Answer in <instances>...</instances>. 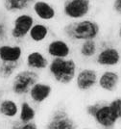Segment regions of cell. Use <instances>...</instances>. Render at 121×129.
<instances>
[{
	"label": "cell",
	"instance_id": "ac0fdd59",
	"mask_svg": "<svg viewBox=\"0 0 121 129\" xmlns=\"http://www.w3.org/2000/svg\"><path fill=\"white\" fill-rule=\"evenodd\" d=\"M19 114V105L14 98L4 97L0 99V116L8 119L16 118Z\"/></svg>",
	"mask_w": 121,
	"mask_h": 129
},
{
	"label": "cell",
	"instance_id": "7402d4cb",
	"mask_svg": "<svg viewBox=\"0 0 121 129\" xmlns=\"http://www.w3.org/2000/svg\"><path fill=\"white\" fill-rule=\"evenodd\" d=\"M10 29L11 21L8 14L0 8V43H3L10 39Z\"/></svg>",
	"mask_w": 121,
	"mask_h": 129
},
{
	"label": "cell",
	"instance_id": "484cf974",
	"mask_svg": "<svg viewBox=\"0 0 121 129\" xmlns=\"http://www.w3.org/2000/svg\"><path fill=\"white\" fill-rule=\"evenodd\" d=\"M112 10L116 15L121 16V0H113L112 1Z\"/></svg>",
	"mask_w": 121,
	"mask_h": 129
},
{
	"label": "cell",
	"instance_id": "603a6c76",
	"mask_svg": "<svg viewBox=\"0 0 121 129\" xmlns=\"http://www.w3.org/2000/svg\"><path fill=\"white\" fill-rule=\"evenodd\" d=\"M9 129H38V126L34 120L29 122H23L19 119H16L11 123Z\"/></svg>",
	"mask_w": 121,
	"mask_h": 129
},
{
	"label": "cell",
	"instance_id": "277c9868",
	"mask_svg": "<svg viewBox=\"0 0 121 129\" xmlns=\"http://www.w3.org/2000/svg\"><path fill=\"white\" fill-rule=\"evenodd\" d=\"M35 22V16L28 12L15 15L11 20L10 38L16 42H21L25 40Z\"/></svg>",
	"mask_w": 121,
	"mask_h": 129
},
{
	"label": "cell",
	"instance_id": "44dd1931",
	"mask_svg": "<svg viewBox=\"0 0 121 129\" xmlns=\"http://www.w3.org/2000/svg\"><path fill=\"white\" fill-rule=\"evenodd\" d=\"M37 116L36 109L33 107L31 103L27 100H23L19 105V114L18 119L23 122H29L35 120Z\"/></svg>",
	"mask_w": 121,
	"mask_h": 129
},
{
	"label": "cell",
	"instance_id": "83f0119b",
	"mask_svg": "<svg viewBox=\"0 0 121 129\" xmlns=\"http://www.w3.org/2000/svg\"><path fill=\"white\" fill-rule=\"evenodd\" d=\"M83 129H90V128H83Z\"/></svg>",
	"mask_w": 121,
	"mask_h": 129
},
{
	"label": "cell",
	"instance_id": "4316f807",
	"mask_svg": "<svg viewBox=\"0 0 121 129\" xmlns=\"http://www.w3.org/2000/svg\"><path fill=\"white\" fill-rule=\"evenodd\" d=\"M118 37L121 39V26L119 27V29H118Z\"/></svg>",
	"mask_w": 121,
	"mask_h": 129
},
{
	"label": "cell",
	"instance_id": "8fae6325",
	"mask_svg": "<svg viewBox=\"0 0 121 129\" xmlns=\"http://www.w3.org/2000/svg\"><path fill=\"white\" fill-rule=\"evenodd\" d=\"M72 49L68 42L63 39H53L47 43L46 54L51 58H69Z\"/></svg>",
	"mask_w": 121,
	"mask_h": 129
},
{
	"label": "cell",
	"instance_id": "3957f363",
	"mask_svg": "<svg viewBox=\"0 0 121 129\" xmlns=\"http://www.w3.org/2000/svg\"><path fill=\"white\" fill-rule=\"evenodd\" d=\"M41 79V75L37 70L30 69H20L11 81V91L16 96H26L28 95L31 88Z\"/></svg>",
	"mask_w": 121,
	"mask_h": 129
},
{
	"label": "cell",
	"instance_id": "52a82bcc",
	"mask_svg": "<svg viewBox=\"0 0 121 129\" xmlns=\"http://www.w3.org/2000/svg\"><path fill=\"white\" fill-rule=\"evenodd\" d=\"M98 73L94 69L84 68L78 70L75 77V85L80 91H89L98 84Z\"/></svg>",
	"mask_w": 121,
	"mask_h": 129
},
{
	"label": "cell",
	"instance_id": "6da1fadb",
	"mask_svg": "<svg viewBox=\"0 0 121 129\" xmlns=\"http://www.w3.org/2000/svg\"><path fill=\"white\" fill-rule=\"evenodd\" d=\"M100 25L90 18L70 20L63 27L64 37L71 42H84L96 40L100 34Z\"/></svg>",
	"mask_w": 121,
	"mask_h": 129
},
{
	"label": "cell",
	"instance_id": "8992f818",
	"mask_svg": "<svg viewBox=\"0 0 121 129\" xmlns=\"http://www.w3.org/2000/svg\"><path fill=\"white\" fill-rule=\"evenodd\" d=\"M44 129H78V125L64 108H58L50 115Z\"/></svg>",
	"mask_w": 121,
	"mask_h": 129
},
{
	"label": "cell",
	"instance_id": "ffe728a7",
	"mask_svg": "<svg viewBox=\"0 0 121 129\" xmlns=\"http://www.w3.org/2000/svg\"><path fill=\"white\" fill-rule=\"evenodd\" d=\"M78 52L83 59H91L98 53V44L95 40L81 42Z\"/></svg>",
	"mask_w": 121,
	"mask_h": 129
},
{
	"label": "cell",
	"instance_id": "9a60e30c",
	"mask_svg": "<svg viewBox=\"0 0 121 129\" xmlns=\"http://www.w3.org/2000/svg\"><path fill=\"white\" fill-rule=\"evenodd\" d=\"M36 0H1L2 9L8 15H17L32 9Z\"/></svg>",
	"mask_w": 121,
	"mask_h": 129
},
{
	"label": "cell",
	"instance_id": "7a4b0ae2",
	"mask_svg": "<svg viewBox=\"0 0 121 129\" xmlns=\"http://www.w3.org/2000/svg\"><path fill=\"white\" fill-rule=\"evenodd\" d=\"M47 70L55 82L61 85H69L75 80L78 67L72 58H53Z\"/></svg>",
	"mask_w": 121,
	"mask_h": 129
},
{
	"label": "cell",
	"instance_id": "cb8c5ba5",
	"mask_svg": "<svg viewBox=\"0 0 121 129\" xmlns=\"http://www.w3.org/2000/svg\"><path fill=\"white\" fill-rule=\"evenodd\" d=\"M110 107L112 110V112L114 113L116 118H118V120L121 119V97H115L114 99H112L111 102L109 103Z\"/></svg>",
	"mask_w": 121,
	"mask_h": 129
},
{
	"label": "cell",
	"instance_id": "7c38bea8",
	"mask_svg": "<svg viewBox=\"0 0 121 129\" xmlns=\"http://www.w3.org/2000/svg\"><path fill=\"white\" fill-rule=\"evenodd\" d=\"M53 91L52 86L48 82L38 81L31 88L28 95L30 100L35 104H42L51 96Z\"/></svg>",
	"mask_w": 121,
	"mask_h": 129
},
{
	"label": "cell",
	"instance_id": "d6986e66",
	"mask_svg": "<svg viewBox=\"0 0 121 129\" xmlns=\"http://www.w3.org/2000/svg\"><path fill=\"white\" fill-rule=\"evenodd\" d=\"M22 60L18 62H6L0 61V79L9 80L20 70L22 66Z\"/></svg>",
	"mask_w": 121,
	"mask_h": 129
},
{
	"label": "cell",
	"instance_id": "e0dca14e",
	"mask_svg": "<svg viewBox=\"0 0 121 129\" xmlns=\"http://www.w3.org/2000/svg\"><path fill=\"white\" fill-rule=\"evenodd\" d=\"M50 27L43 21L35 22L32 26L30 32L28 34V38L34 43H42L49 38Z\"/></svg>",
	"mask_w": 121,
	"mask_h": 129
},
{
	"label": "cell",
	"instance_id": "d4e9b609",
	"mask_svg": "<svg viewBox=\"0 0 121 129\" xmlns=\"http://www.w3.org/2000/svg\"><path fill=\"white\" fill-rule=\"evenodd\" d=\"M103 104H104V102H102V101H97V102H94V103H92V104H90V105H88L87 108H86V112H87V114H88L90 117L93 118L94 115L96 114V112L98 111V109H99Z\"/></svg>",
	"mask_w": 121,
	"mask_h": 129
},
{
	"label": "cell",
	"instance_id": "5bb4252c",
	"mask_svg": "<svg viewBox=\"0 0 121 129\" xmlns=\"http://www.w3.org/2000/svg\"><path fill=\"white\" fill-rule=\"evenodd\" d=\"M120 76L115 70H104L98 77V86L101 90L108 92H112L116 90L119 84Z\"/></svg>",
	"mask_w": 121,
	"mask_h": 129
},
{
	"label": "cell",
	"instance_id": "ba28073f",
	"mask_svg": "<svg viewBox=\"0 0 121 129\" xmlns=\"http://www.w3.org/2000/svg\"><path fill=\"white\" fill-rule=\"evenodd\" d=\"M95 62L104 68L116 67L121 62L120 51L114 46H103L96 54Z\"/></svg>",
	"mask_w": 121,
	"mask_h": 129
},
{
	"label": "cell",
	"instance_id": "5b68a950",
	"mask_svg": "<svg viewBox=\"0 0 121 129\" xmlns=\"http://www.w3.org/2000/svg\"><path fill=\"white\" fill-rule=\"evenodd\" d=\"M91 7V0H63L62 14L69 20H79L90 15Z\"/></svg>",
	"mask_w": 121,
	"mask_h": 129
},
{
	"label": "cell",
	"instance_id": "4fadbf2b",
	"mask_svg": "<svg viewBox=\"0 0 121 129\" xmlns=\"http://www.w3.org/2000/svg\"><path fill=\"white\" fill-rule=\"evenodd\" d=\"M50 61L48 57L42 51L33 50L30 51L25 57V64L28 69L37 71H43L48 69Z\"/></svg>",
	"mask_w": 121,
	"mask_h": 129
},
{
	"label": "cell",
	"instance_id": "30bf717a",
	"mask_svg": "<svg viewBox=\"0 0 121 129\" xmlns=\"http://www.w3.org/2000/svg\"><path fill=\"white\" fill-rule=\"evenodd\" d=\"M92 118L102 129H113L118 121V118L112 112L109 103H104Z\"/></svg>",
	"mask_w": 121,
	"mask_h": 129
},
{
	"label": "cell",
	"instance_id": "9c48e42d",
	"mask_svg": "<svg viewBox=\"0 0 121 129\" xmlns=\"http://www.w3.org/2000/svg\"><path fill=\"white\" fill-rule=\"evenodd\" d=\"M32 12L38 20L43 22L53 21L57 18L58 12L53 4L46 0H36L32 6Z\"/></svg>",
	"mask_w": 121,
	"mask_h": 129
},
{
	"label": "cell",
	"instance_id": "2e32d148",
	"mask_svg": "<svg viewBox=\"0 0 121 129\" xmlns=\"http://www.w3.org/2000/svg\"><path fill=\"white\" fill-rule=\"evenodd\" d=\"M23 57V48L19 44H0V61L18 62Z\"/></svg>",
	"mask_w": 121,
	"mask_h": 129
}]
</instances>
